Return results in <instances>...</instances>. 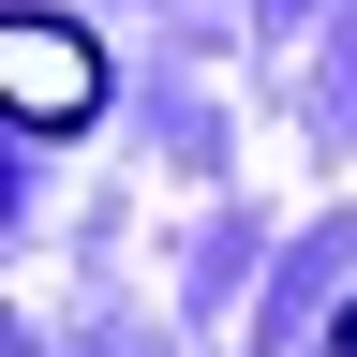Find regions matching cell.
<instances>
[{
    "label": "cell",
    "instance_id": "cell-1",
    "mask_svg": "<svg viewBox=\"0 0 357 357\" xmlns=\"http://www.w3.org/2000/svg\"><path fill=\"white\" fill-rule=\"evenodd\" d=\"M0 105H15V134H89L105 119V45L75 15H0Z\"/></svg>",
    "mask_w": 357,
    "mask_h": 357
},
{
    "label": "cell",
    "instance_id": "cell-2",
    "mask_svg": "<svg viewBox=\"0 0 357 357\" xmlns=\"http://www.w3.org/2000/svg\"><path fill=\"white\" fill-rule=\"evenodd\" d=\"M342 357H357V298H342Z\"/></svg>",
    "mask_w": 357,
    "mask_h": 357
}]
</instances>
